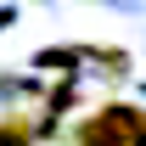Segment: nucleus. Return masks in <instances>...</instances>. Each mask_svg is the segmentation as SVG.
Instances as JSON below:
<instances>
[{
  "instance_id": "obj_1",
  "label": "nucleus",
  "mask_w": 146,
  "mask_h": 146,
  "mask_svg": "<svg viewBox=\"0 0 146 146\" xmlns=\"http://www.w3.org/2000/svg\"><path fill=\"white\" fill-rule=\"evenodd\" d=\"M101 118L112 124L118 146H146V112H141V107H124V101H112V107H101Z\"/></svg>"
},
{
  "instance_id": "obj_2",
  "label": "nucleus",
  "mask_w": 146,
  "mask_h": 146,
  "mask_svg": "<svg viewBox=\"0 0 146 146\" xmlns=\"http://www.w3.org/2000/svg\"><path fill=\"white\" fill-rule=\"evenodd\" d=\"M79 146H118V135H112V124L96 112V118H84V124H79Z\"/></svg>"
},
{
  "instance_id": "obj_3",
  "label": "nucleus",
  "mask_w": 146,
  "mask_h": 146,
  "mask_svg": "<svg viewBox=\"0 0 146 146\" xmlns=\"http://www.w3.org/2000/svg\"><path fill=\"white\" fill-rule=\"evenodd\" d=\"M34 141V124H28V118H6V124H0V146H28Z\"/></svg>"
}]
</instances>
